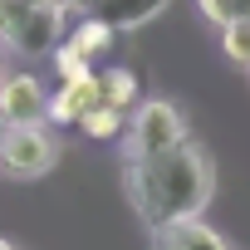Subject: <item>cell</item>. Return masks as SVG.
<instances>
[{"mask_svg": "<svg viewBox=\"0 0 250 250\" xmlns=\"http://www.w3.org/2000/svg\"><path fill=\"white\" fill-rule=\"evenodd\" d=\"M54 69H59V83L98 74V69H93V59H88V54H79V49H74L69 40H59V44H54Z\"/></svg>", "mask_w": 250, "mask_h": 250, "instance_id": "4fadbf2b", "label": "cell"}, {"mask_svg": "<svg viewBox=\"0 0 250 250\" xmlns=\"http://www.w3.org/2000/svg\"><path fill=\"white\" fill-rule=\"evenodd\" d=\"M54 162H59V138L49 133V123H15L0 143V172L15 182L44 177Z\"/></svg>", "mask_w": 250, "mask_h": 250, "instance_id": "277c9868", "label": "cell"}, {"mask_svg": "<svg viewBox=\"0 0 250 250\" xmlns=\"http://www.w3.org/2000/svg\"><path fill=\"white\" fill-rule=\"evenodd\" d=\"M201 20H211L216 30L230 25V20H250V0H196Z\"/></svg>", "mask_w": 250, "mask_h": 250, "instance_id": "5bb4252c", "label": "cell"}, {"mask_svg": "<svg viewBox=\"0 0 250 250\" xmlns=\"http://www.w3.org/2000/svg\"><path fill=\"white\" fill-rule=\"evenodd\" d=\"M123 187H128V201L138 206V216L152 230H167V226L191 221V216L206 211V201L216 191V167H211L206 147L187 138L172 152L128 157V167H123Z\"/></svg>", "mask_w": 250, "mask_h": 250, "instance_id": "6da1fadb", "label": "cell"}, {"mask_svg": "<svg viewBox=\"0 0 250 250\" xmlns=\"http://www.w3.org/2000/svg\"><path fill=\"white\" fill-rule=\"evenodd\" d=\"M88 15H98L113 30H143L147 20H157L172 0H83Z\"/></svg>", "mask_w": 250, "mask_h": 250, "instance_id": "52a82bcc", "label": "cell"}, {"mask_svg": "<svg viewBox=\"0 0 250 250\" xmlns=\"http://www.w3.org/2000/svg\"><path fill=\"white\" fill-rule=\"evenodd\" d=\"M44 108H49V88L35 79V74H5L0 83V113L5 123H44Z\"/></svg>", "mask_w": 250, "mask_h": 250, "instance_id": "5b68a950", "label": "cell"}, {"mask_svg": "<svg viewBox=\"0 0 250 250\" xmlns=\"http://www.w3.org/2000/svg\"><path fill=\"white\" fill-rule=\"evenodd\" d=\"M93 103H103V88H98V74L88 79H69L49 93V108H44V123H54V128H69V123H79Z\"/></svg>", "mask_w": 250, "mask_h": 250, "instance_id": "8992f818", "label": "cell"}, {"mask_svg": "<svg viewBox=\"0 0 250 250\" xmlns=\"http://www.w3.org/2000/svg\"><path fill=\"white\" fill-rule=\"evenodd\" d=\"M0 250H15V240H5V235H0Z\"/></svg>", "mask_w": 250, "mask_h": 250, "instance_id": "e0dca14e", "label": "cell"}, {"mask_svg": "<svg viewBox=\"0 0 250 250\" xmlns=\"http://www.w3.org/2000/svg\"><path fill=\"white\" fill-rule=\"evenodd\" d=\"M40 5H54V10H64V0H40Z\"/></svg>", "mask_w": 250, "mask_h": 250, "instance_id": "2e32d148", "label": "cell"}, {"mask_svg": "<svg viewBox=\"0 0 250 250\" xmlns=\"http://www.w3.org/2000/svg\"><path fill=\"white\" fill-rule=\"evenodd\" d=\"M113 35H118V30H113V25H103L98 15H83V20L69 30V44H74L79 54H88V59H93V54H103V49L113 44Z\"/></svg>", "mask_w": 250, "mask_h": 250, "instance_id": "8fae6325", "label": "cell"}, {"mask_svg": "<svg viewBox=\"0 0 250 250\" xmlns=\"http://www.w3.org/2000/svg\"><path fill=\"white\" fill-rule=\"evenodd\" d=\"M123 128H128V113L113 108V103H93V108L79 118V133L93 138V143H113V138H123Z\"/></svg>", "mask_w": 250, "mask_h": 250, "instance_id": "9c48e42d", "label": "cell"}, {"mask_svg": "<svg viewBox=\"0 0 250 250\" xmlns=\"http://www.w3.org/2000/svg\"><path fill=\"white\" fill-rule=\"evenodd\" d=\"M5 133H10V123H5V113H0V143H5Z\"/></svg>", "mask_w": 250, "mask_h": 250, "instance_id": "9a60e30c", "label": "cell"}, {"mask_svg": "<svg viewBox=\"0 0 250 250\" xmlns=\"http://www.w3.org/2000/svg\"><path fill=\"white\" fill-rule=\"evenodd\" d=\"M162 245H167V250H230V245H226V235H221V230H211L201 216L167 226V230H162Z\"/></svg>", "mask_w": 250, "mask_h": 250, "instance_id": "ba28073f", "label": "cell"}, {"mask_svg": "<svg viewBox=\"0 0 250 250\" xmlns=\"http://www.w3.org/2000/svg\"><path fill=\"white\" fill-rule=\"evenodd\" d=\"M221 54H226L235 69L250 74V20H230V25H221Z\"/></svg>", "mask_w": 250, "mask_h": 250, "instance_id": "7c38bea8", "label": "cell"}, {"mask_svg": "<svg viewBox=\"0 0 250 250\" xmlns=\"http://www.w3.org/2000/svg\"><path fill=\"white\" fill-rule=\"evenodd\" d=\"M64 35V10L40 0H0V44L15 54H54Z\"/></svg>", "mask_w": 250, "mask_h": 250, "instance_id": "7a4b0ae2", "label": "cell"}, {"mask_svg": "<svg viewBox=\"0 0 250 250\" xmlns=\"http://www.w3.org/2000/svg\"><path fill=\"white\" fill-rule=\"evenodd\" d=\"M128 133V157H152V152H172L177 143H187V118L172 98H143L133 113Z\"/></svg>", "mask_w": 250, "mask_h": 250, "instance_id": "3957f363", "label": "cell"}, {"mask_svg": "<svg viewBox=\"0 0 250 250\" xmlns=\"http://www.w3.org/2000/svg\"><path fill=\"white\" fill-rule=\"evenodd\" d=\"M98 88H103V103H113L123 113H133L143 103V88H138V74L133 69H103L98 74Z\"/></svg>", "mask_w": 250, "mask_h": 250, "instance_id": "30bf717a", "label": "cell"}]
</instances>
